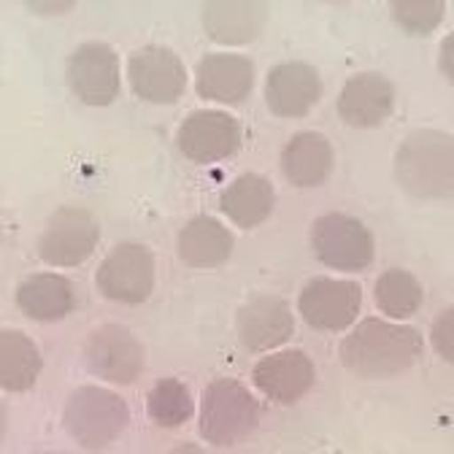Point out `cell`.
Instances as JSON below:
<instances>
[{
	"mask_svg": "<svg viewBox=\"0 0 454 454\" xmlns=\"http://www.w3.org/2000/svg\"><path fill=\"white\" fill-rule=\"evenodd\" d=\"M425 352L422 333L409 322L363 317L338 344V360L360 379H392L411 371Z\"/></svg>",
	"mask_w": 454,
	"mask_h": 454,
	"instance_id": "cell-1",
	"label": "cell"
},
{
	"mask_svg": "<svg viewBox=\"0 0 454 454\" xmlns=\"http://www.w3.org/2000/svg\"><path fill=\"white\" fill-rule=\"evenodd\" d=\"M395 182L414 200L454 198V136L438 128L411 130L395 149Z\"/></svg>",
	"mask_w": 454,
	"mask_h": 454,
	"instance_id": "cell-2",
	"label": "cell"
},
{
	"mask_svg": "<svg viewBox=\"0 0 454 454\" xmlns=\"http://www.w3.org/2000/svg\"><path fill=\"white\" fill-rule=\"evenodd\" d=\"M257 395L239 379L219 376L206 384L198 406V433L211 446H236L260 425Z\"/></svg>",
	"mask_w": 454,
	"mask_h": 454,
	"instance_id": "cell-3",
	"label": "cell"
},
{
	"mask_svg": "<svg viewBox=\"0 0 454 454\" xmlns=\"http://www.w3.org/2000/svg\"><path fill=\"white\" fill-rule=\"evenodd\" d=\"M130 425V406L125 397L100 384L76 387L63 409L66 433L84 449L100 451L117 443Z\"/></svg>",
	"mask_w": 454,
	"mask_h": 454,
	"instance_id": "cell-4",
	"label": "cell"
},
{
	"mask_svg": "<svg viewBox=\"0 0 454 454\" xmlns=\"http://www.w3.org/2000/svg\"><path fill=\"white\" fill-rule=\"evenodd\" d=\"M314 257L338 273H360L376 257V239L371 227L347 211H327L311 222L309 231Z\"/></svg>",
	"mask_w": 454,
	"mask_h": 454,
	"instance_id": "cell-5",
	"label": "cell"
},
{
	"mask_svg": "<svg viewBox=\"0 0 454 454\" xmlns=\"http://www.w3.org/2000/svg\"><path fill=\"white\" fill-rule=\"evenodd\" d=\"M100 244V222L84 206L54 208L35 239V254L43 265L68 270L84 265Z\"/></svg>",
	"mask_w": 454,
	"mask_h": 454,
	"instance_id": "cell-6",
	"label": "cell"
},
{
	"mask_svg": "<svg viewBox=\"0 0 454 454\" xmlns=\"http://www.w3.org/2000/svg\"><path fill=\"white\" fill-rule=\"evenodd\" d=\"M82 360L87 373L98 381L111 387H130L146 368V349L130 327L120 322H103L87 333Z\"/></svg>",
	"mask_w": 454,
	"mask_h": 454,
	"instance_id": "cell-7",
	"label": "cell"
},
{
	"mask_svg": "<svg viewBox=\"0 0 454 454\" xmlns=\"http://www.w3.org/2000/svg\"><path fill=\"white\" fill-rule=\"evenodd\" d=\"M157 284V257L141 241H120L108 249L95 270L98 293L122 306H141Z\"/></svg>",
	"mask_w": 454,
	"mask_h": 454,
	"instance_id": "cell-8",
	"label": "cell"
},
{
	"mask_svg": "<svg viewBox=\"0 0 454 454\" xmlns=\"http://www.w3.org/2000/svg\"><path fill=\"white\" fill-rule=\"evenodd\" d=\"M125 76L133 95L152 106L179 103L190 84L182 54L165 43H146L130 51Z\"/></svg>",
	"mask_w": 454,
	"mask_h": 454,
	"instance_id": "cell-9",
	"label": "cell"
},
{
	"mask_svg": "<svg viewBox=\"0 0 454 454\" xmlns=\"http://www.w3.org/2000/svg\"><path fill=\"white\" fill-rule=\"evenodd\" d=\"M66 84L84 106H111L122 92V63L117 49L106 41L79 43L66 60Z\"/></svg>",
	"mask_w": 454,
	"mask_h": 454,
	"instance_id": "cell-10",
	"label": "cell"
},
{
	"mask_svg": "<svg viewBox=\"0 0 454 454\" xmlns=\"http://www.w3.org/2000/svg\"><path fill=\"white\" fill-rule=\"evenodd\" d=\"M298 314L319 333H347L360 322L363 287L355 278L314 276L298 295Z\"/></svg>",
	"mask_w": 454,
	"mask_h": 454,
	"instance_id": "cell-11",
	"label": "cell"
},
{
	"mask_svg": "<svg viewBox=\"0 0 454 454\" xmlns=\"http://www.w3.org/2000/svg\"><path fill=\"white\" fill-rule=\"evenodd\" d=\"M244 128L227 108H195L176 128L179 152L195 165H211L241 149Z\"/></svg>",
	"mask_w": 454,
	"mask_h": 454,
	"instance_id": "cell-12",
	"label": "cell"
},
{
	"mask_svg": "<svg viewBox=\"0 0 454 454\" xmlns=\"http://www.w3.org/2000/svg\"><path fill=\"white\" fill-rule=\"evenodd\" d=\"M254 82H257V66L249 54L241 51H224V49L206 51L192 71V84L198 98H203L206 103H216L222 108L244 106L254 90Z\"/></svg>",
	"mask_w": 454,
	"mask_h": 454,
	"instance_id": "cell-13",
	"label": "cell"
},
{
	"mask_svg": "<svg viewBox=\"0 0 454 454\" xmlns=\"http://www.w3.org/2000/svg\"><path fill=\"white\" fill-rule=\"evenodd\" d=\"M239 344L254 355H270L284 349L295 335V314L290 301L273 293H257L247 298L236 311Z\"/></svg>",
	"mask_w": 454,
	"mask_h": 454,
	"instance_id": "cell-14",
	"label": "cell"
},
{
	"mask_svg": "<svg viewBox=\"0 0 454 454\" xmlns=\"http://www.w3.org/2000/svg\"><path fill=\"white\" fill-rule=\"evenodd\" d=\"M325 84L317 66L306 60H284L268 68L262 82V98L273 117L303 120L322 100Z\"/></svg>",
	"mask_w": 454,
	"mask_h": 454,
	"instance_id": "cell-15",
	"label": "cell"
},
{
	"mask_svg": "<svg viewBox=\"0 0 454 454\" xmlns=\"http://www.w3.org/2000/svg\"><path fill=\"white\" fill-rule=\"evenodd\" d=\"M317 381V365L309 352L284 347L262 355L252 368L254 389L278 406H293L311 392Z\"/></svg>",
	"mask_w": 454,
	"mask_h": 454,
	"instance_id": "cell-16",
	"label": "cell"
},
{
	"mask_svg": "<svg viewBox=\"0 0 454 454\" xmlns=\"http://www.w3.org/2000/svg\"><path fill=\"white\" fill-rule=\"evenodd\" d=\"M338 117L357 130L381 128L395 108V84L381 71H360L349 76L338 92Z\"/></svg>",
	"mask_w": 454,
	"mask_h": 454,
	"instance_id": "cell-17",
	"label": "cell"
},
{
	"mask_svg": "<svg viewBox=\"0 0 454 454\" xmlns=\"http://www.w3.org/2000/svg\"><path fill=\"white\" fill-rule=\"evenodd\" d=\"M200 25L211 43L233 51L262 35L268 25V6L254 0H208L200 6Z\"/></svg>",
	"mask_w": 454,
	"mask_h": 454,
	"instance_id": "cell-18",
	"label": "cell"
},
{
	"mask_svg": "<svg viewBox=\"0 0 454 454\" xmlns=\"http://www.w3.org/2000/svg\"><path fill=\"white\" fill-rule=\"evenodd\" d=\"M236 252V233L214 214L190 216L176 236V254L187 268L214 270L222 268Z\"/></svg>",
	"mask_w": 454,
	"mask_h": 454,
	"instance_id": "cell-19",
	"label": "cell"
},
{
	"mask_svg": "<svg viewBox=\"0 0 454 454\" xmlns=\"http://www.w3.org/2000/svg\"><path fill=\"white\" fill-rule=\"evenodd\" d=\"M278 168L284 179L298 190L322 187L333 168H335V149L330 138L319 130H301L281 146Z\"/></svg>",
	"mask_w": 454,
	"mask_h": 454,
	"instance_id": "cell-20",
	"label": "cell"
},
{
	"mask_svg": "<svg viewBox=\"0 0 454 454\" xmlns=\"http://www.w3.org/2000/svg\"><path fill=\"white\" fill-rule=\"evenodd\" d=\"M17 309L33 319V322H60L68 314H74L79 298H76V284L57 270H41L30 273L27 278L20 281V287L14 293Z\"/></svg>",
	"mask_w": 454,
	"mask_h": 454,
	"instance_id": "cell-21",
	"label": "cell"
},
{
	"mask_svg": "<svg viewBox=\"0 0 454 454\" xmlns=\"http://www.w3.org/2000/svg\"><path fill=\"white\" fill-rule=\"evenodd\" d=\"M276 208V187L268 176L247 170L219 192V211L239 231H254Z\"/></svg>",
	"mask_w": 454,
	"mask_h": 454,
	"instance_id": "cell-22",
	"label": "cell"
},
{
	"mask_svg": "<svg viewBox=\"0 0 454 454\" xmlns=\"http://www.w3.org/2000/svg\"><path fill=\"white\" fill-rule=\"evenodd\" d=\"M43 371V357L35 340L25 330H0V389L27 392Z\"/></svg>",
	"mask_w": 454,
	"mask_h": 454,
	"instance_id": "cell-23",
	"label": "cell"
},
{
	"mask_svg": "<svg viewBox=\"0 0 454 454\" xmlns=\"http://www.w3.org/2000/svg\"><path fill=\"white\" fill-rule=\"evenodd\" d=\"M373 303L389 322H409L425 303V287L417 273L406 268H387L373 284Z\"/></svg>",
	"mask_w": 454,
	"mask_h": 454,
	"instance_id": "cell-24",
	"label": "cell"
},
{
	"mask_svg": "<svg viewBox=\"0 0 454 454\" xmlns=\"http://www.w3.org/2000/svg\"><path fill=\"white\" fill-rule=\"evenodd\" d=\"M146 417L165 430H176L195 417V397L190 384L176 376L160 379L146 395Z\"/></svg>",
	"mask_w": 454,
	"mask_h": 454,
	"instance_id": "cell-25",
	"label": "cell"
},
{
	"mask_svg": "<svg viewBox=\"0 0 454 454\" xmlns=\"http://www.w3.org/2000/svg\"><path fill=\"white\" fill-rule=\"evenodd\" d=\"M389 17L406 35L430 38L446 20L443 0H392Z\"/></svg>",
	"mask_w": 454,
	"mask_h": 454,
	"instance_id": "cell-26",
	"label": "cell"
},
{
	"mask_svg": "<svg viewBox=\"0 0 454 454\" xmlns=\"http://www.w3.org/2000/svg\"><path fill=\"white\" fill-rule=\"evenodd\" d=\"M430 347L443 363L454 365V306H446L435 314L430 325Z\"/></svg>",
	"mask_w": 454,
	"mask_h": 454,
	"instance_id": "cell-27",
	"label": "cell"
},
{
	"mask_svg": "<svg viewBox=\"0 0 454 454\" xmlns=\"http://www.w3.org/2000/svg\"><path fill=\"white\" fill-rule=\"evenodd\" d=\"M438 71L454 87V30L446 33L441 46H438Z\"/></svg>",
	"mask_w": 454,
	"mask_h": 454,
	"instance_id": "cell-28",
	"label": "cell"
},
{
	"mask_svg": "<svg viewBox=\"0 0 454 454\" xmlns=\"http://www.w3.org/2000/svg\"><path fill=\"white\" fill-rule=\"evenodd\" d=\"M30 14H66L74 9V4H27Z\"/></svg>",
	"mask_w": 454,
	"mask_h": 454,
	"instance_id": "cell-29",
	"label": "cell"
},
{
	"mask_svg": "<svg viewBox=\"0 0 454 454\" xmlns=\"http://www.w3.org/2000/svg\"><path fill=\"white\" fill-rule=\"evenodd\" d=\"M168 454H206V449L200 443H192V441H182L176 443L174 449H170Z\"/></svg>",
	"mask_w": 454,
	"mask_h": 454,
	"instance_id": "cell-30",
	"label": "cell"
},
{
	"mask_svg": "<svg viewBox=\"0 0 454 454\" xmlns=\"http://www.w3.org/2000/svg\"><path fill=\"white\" fill-rule=\"evenodd\" d=\"M6 430H9V409L4 403V397H0V441L6 438Z\"/></svg>",
	"mask_w": 454,
	"mask_h": 454,
	"instance_id": "cell-31",
	"label": "cell"
},
{
	"mask_svg": "<svg viewBox=\"0 0 454 454\" xmlns=\"http://www.w3.org/2000/svg\"><path fill=\"white\" fill-rule=\"evenodd\" d=\"M41 454H68V451H41Z\"/></svg>",
	"mask_w": 454,
	"mask_h": 454,
	"instance_id": "cell-32",
	"label": "cell"
},
{
	"mask_svg": "<svg viewBox=\"0 0 454 454\" xmlns=\"http://www.w3.org/2000/svg\"><path fill=\"white\" fill-rule=\"evenodd\" d=\"M0 233H4V227H0Z\"/></svg>",
	"mask_w": 454,
	"mask_h": 454,
	"instance_id": "cell-33",
	"label": "cell"
}]
</instances>
